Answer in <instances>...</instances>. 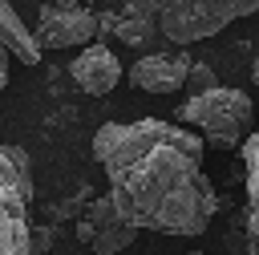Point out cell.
Wrapping results in <instances>:
<instances>
[{
  "label": "cell",
  "instance_id": "14",
  "mask_svg": "<svg viewBox=\"0 0 259 255\" xmlns=\"http://www.w3.org/2000/svg\"><path fill=\"white\" fill-rule=\"evenodd\" d=\"M85 4H97V0H85Z\"/></svg>",
  "mask_w": 259,
  "mask_h": 255
},
{
  "label": "cell",
  "instance_id": "10",
  "mask_svg": "<svg viewBox=\"0 0 259 255\" xmlns=\"http://www.w3.org/2000/svg\"><path fill=\"white\" fill-rule=\"evenodd\" d=\"M243 186H247V235L259 247V130L243 142Z\"/></svg>",
  "mask_w": 259,
  "mask_h": 255
},
{
  "label": "cell",
  "instance_id": "13",
  "mask_svg": "<svg viewBox=\"0 0 259 255\" xmlns=\"http://www.w3.org/2000/svg\"><path fill=\"white\" fill-rule=\"evenodd\" d=\"M57 4H65V8H73V4H85V0H57Z\"/></svg>",
  "mask_w": 259,
  "mask_h": 255
},
{
  "label": "cell",
  "instance_id": "8",
  "mask_svg": "<svg viewBox=\"0 0 259 255\" xmlns=\"http://www.w3.org/2000/svg\"><path fill=\"white\" fill-rule=\"evenodd\" d=\"M113 36L125 40L130 49H150L158 45L162 32V0H121L117 4V24Z\"/></svg>",
  "mask_w": 259,
  "mask_h": 255
},
{
  "label": "cell",
  "instance_id": "11",
  "mask_svg": "<svg viewBox=\"0 0 259 255\" xmlns=\"http://www.w3.org/2000/svg\"><path fill=\"white\" fill-rule=\"evenodd\" d=\"M186 85H190L194 93H198V89H210V85H214V69H210V65H194V69H190V81H186Z\"/></svg>",
  "mask_w": 259,
  "mask_h": 255
},
{
  "label": "cell",
  "instance_id": "12",
  "mask_svg": "<svg viewBox=\"0 0 259 255\" xmlns=\"http://www.w3.org/2000/svg\"><path fill=\"white\" fill-rule=\"evenodd\" d=\"M251 77H255V85H259V57H255V65H251Z\"/></svg>",
  "mask_w": 259,
  "mask_h": 255
},
{
  "label": "cell",
  "instance_id": "7",
  "mask_svg": "<svg viewBox=\"0 0 259 255\" xmlns=\"http://www.w3.org/2000/svg\"><path fill=\"white\" fill-rule=\"evenodd\" d=\"M69 77L77 81V89H85V93L101 97V93H109V89L121 81V61H117V53H113V49H105L101 40H89V45L73 57Z\"/></svg>",
  "mask_w": 259,
  "mask_h": 255
},
{
  "label": "cell",
  "instance_id": "5",
  "mask_svg": "<svg viewBox=\"0 0 259 255\" xmlns=\"http://www.w3.org/2000/svg\"><path fill=\"white\" fill-rule=\"evenodd\" d=\"M36 32L45 40V49H77V45H89L97 32H101V16L93 12V4H57V0H45L40 12H36Z\"/></svg>",
  "mask_w": 259,
  "mask_h": 255
},
{
  "label": "cell",
  "instance_id": "3",
  "mask_svg": "<svg viewBox=\"0 0 259 255\" xmlns=\"http://www.w3.org/2000/svg\"><path fill=\"white\" fill-rule=\"evenodd\" d=\"M32 202V158L24 146H0V251L28 255L36 251V235L28 227Z\"/></svg>",
  "mask_w": 259,
  "mask_h": 255
},
{
  "label": "cell",
  "instance_id": "1",
  "mask_svg": "<svg viewBox=\"0 0 259 255\" xmlns=\"http://www.w3.org/2000/svg\"><path fill=\"white\" fill-rule=\"evenodd\" d=\"M206 138L162 121H105L93 134V158L109 178V198L125 223L162 235H202L219 194L202 170Z\"/></svg>",
  "mask_w": 259,
  "mask_h": 255
},
{
  "label": "cell",
  "instance_id": "9",
  "mask_svg": "<svg viewBox=\"0 0 259 255\" xmlns=\"http://www.w3.org/2000/svg\"><path fill=\"white\" fill-rule=\"evenodd\" d=\"M0 28H4V45L16 53V61L32 69V65L40 61V53H45V40H40V32H32V28L16 16V8H12L8 0H0Z\"/></svg>",
  "mask_w": 259,
  "mask_h": 255
},
{
  "label": "cell",
  "instance_id": "4",
  "mask_svg": "<svg viewBox=\"0 0 259 255\" xmlns=\"http://www.w3.org/2000/svg\"><path fill=\"white\" fill-rule=\"evenodd\" d=\"M251 12L259 0H162V32L170 45H194Z\"/></svg>",
  "mask_w": 259,
  "mask_h": 255
},
{
  "label": "cell",
  "instance_id": "2",
  "mask_svg": "<svg viewBox=\"0 0 259 255\" xmlns=\"http://www.w3.org/2000/svg\"><path fill=\"white\" fill-rule=\"evenodd\" d=\"M174 113H178V121L202 130V138H206L210 150H235V146H243L251 138V121H255L251 97L243 89H231V85L198 89Z\"/></svg>",
  "mask_w": 259,
  "mask_h": 255
},
{
  "label": "cell",
  "instance_id": "6",
  "mask_svg": "<svg viewBox=\"0 0 259 255\" xmlns=\"http://www.w3.org/2000/svg\"><path fill=\"white\" fill-rule=\"evenodd\" d=\"M190 69H194V57L186 49H178V53H146L142 61L130 65V85H138L146 93H178V89H186Z\"/></svg>",
  "mask_w": 259,
  "mask_h": 255
}]
</instances>
